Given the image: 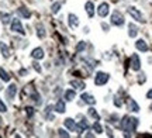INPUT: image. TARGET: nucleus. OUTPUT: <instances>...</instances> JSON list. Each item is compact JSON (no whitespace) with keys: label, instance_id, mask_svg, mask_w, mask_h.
<instances>
[{"label":"nucleus","instance_id":"nucleus-1","mask_svg":"<svg viewBox=\"0 0 152 138\" xmlns=\"http://www.w3.org/2000/svg\"><path fill=\"white\" fill-rule=\"evenodd\" d=\"M138 127V118L135 117H130V116H124L121 120V128L124 130L125 133H132L135 131Z\"/></svg>","mask_w":152,"mask_h":138},{"label":"nucleus","instance_id":"nucleus-2","mask_svg":"<svg viewBox=\"0 0 152 138\" xmlns=\"http://www.w3.org/2000/svg\"><path fill=\"white\" fill-rule=\"evenodd\" d=\"M109 79H110L109 73H106V72H97L96 76H94V83L97 86H103V85H106V83L109 82Z\"/></svg>","mask_w":152,"mask_h":138},{"label":"nucleus","instance_id":"nucleus-3","mask_svg":"<svg viewBox=\"0 0 152 138\" xmlns=\"http://www.w3.org/2000/svg\"><path fill=\"white\" fill-rule=\"evenodd\" d=\"M128 14L138 23H145V18L142 16V13L138 9H135V7H128Z\"/></svg>","mask_w":152,"mask_h":138},{"label":"nucleus","instance_id":"nucleus-4","mask_svg":"<svg viewBox=\"0 0 152 138\" xmlns=\"http://www.w3.org/2000/svg\"><path fill=\"white\" fill-rule=\"evenodd\" d=\"M11 31L21 34V35H24V34H26V31H24V27H23L21 21H20L18 18H13V20H11Z\"/></svg>","mask_w":152,"mask_h":138},{"label":"nucleus","instance_id":"nucleus-5","mask_svg":"<svg viewBox=\"0 0 152 138\" xmlns=\"http://www.w3.org/2000/svg\"><path fill=\"white\" fill-rule=\"evenodd\" d=\"M124 23H125L124 16H123L120 11H114L113 14H111V24H114V26L120 27V26H123Z\"/></svg>","mask_w":152,"mask_h":138},{"label":"nucleus","instance_id":"nucleus-6","mask_svg":"<svg viewBox=\"0 0 152 138\" xmlns=\"http://www.w3.org/2000/svg\"><path fill=\"white\" fill-rule=\"evenodd\" d=\"M131 69L132 71H140L141 69V59H140V56L137 54L131 56Z\"/></svg>","mask_w":152,"mask_h":138},{"label":"nucleus","instance_id":"nucleus-7","mask_svg":"<svg viewBox=\"0 0 152 138\" xmlns=\"http://www.w3.org/2000/svg\"><path fill=\"white\" fill-rule=\"evenodd\" d=\"M16 93H17V86L14 85V83H11L10 86L7 88V90H6V96H7V99L13 100L14 97H16Z\"/></svg>","mask_w":152,"mask_h":138},{"label":"nucleus","instance_id":"nucleus-8","mask_svg":"<svg viewBox=\"0 0 152 138\" xmlns=\"http://www.w3.org/2000/svg\"><path fill=\"white\" fill-rule=\"evenodd\" d=\"M109 11H110V7L107 3H102V4L99 6V9H97V14L100 17H106L107 14H109Z\"/></svg>","mask_w":152,"mask_h":138},{"label":"nucleus","instance_id":"nucleus-9","mask_svg":"<svg viewBox=\"0 0 152 138\" xmlns=\"http://www.w3.org/2000/svg\"><path fill=\"white\" fill-rule=\"evenodd\" d=\"M127 107L130 111H134V113H138L140 111V106L134 99H127Z\"/></svg>","mask_w":152,"mask_h":138},{"label":"nucleus","instance_id":"nucleus-10","mask_svg":"<svg viewBox=\"0 0 152 138\" xmlns=\"http://www.w3.org/2000/svg\"><path fill=\"white\" fill-rule=\"evenodd\" d=\"M31 56H33L34 59H42L44 56H45V54H44V50L42 48H39V47H38V48H34L33 51H31Z\"/></svg>","mask_w":152,"mask_h":138},{"label":"nucleus","instance_id":"nucleus-11","mask_svg":"<svg viewBox=\"0 0 152 138\" xmlns=\"http://www.w3.org/2000/svg\"><path fill=\"white\" fill-rule=\"evenodd\" d=\"M135 48L138 51H141V52H147L148 51V44L144 41V39H138L135 42Z\"/></svg>","mask_w":152,"mask_h":138},{"label":"nucleus","instance_id":"nucleus-12","mask_svg":"<svg viewBox=\"0 0 152 138\" xmlns=\"http://www.w3.org/2000/svg\"><path fill=\"white\" fill-rule=\"evenodd\" d=\"M85 10H86L87 16L92 18L94 16V4H93L92 1H86V4H85Z\"/></svg>","mask_w":152,"mask_h":138},{"label":"nucleus","instance_id":"nucleus-13","mask_svg":"<svg viewBox=\"0 0 152 138\" xmlns=\"http://www.w3.org/2000/svg\"><path fill=\"white\" fill-rule=\"evenodd\" d=\"M82 99H83L85 103H87V104H90V106L96 104V99L93 97L92 94H89V93H83L82 94Z\"/></svg>","mask_w":152,"mask_h":138},{"label":"nucleus","instance_id":"nucleus-14","mask_svg":"<svg viewBox=\"0 0 152 138\" xmlns=\"http://www.w3.org/2000/svg\"><path fill=\"white\" fill-rule=\"evenodd\" d=\"M68 20H69V26H71L72 28L79 27V18H77V16H75V14H69V16H68Z\"/></svg>","mask_w":152,"mask_h":138},{"label":"nucleus","instance_id":"nucleus-15","mask_svg":"<svg viewBox=\"0 0 152 138\" xmlns=\"http://www.w3.org/2000/svg\"><path fill=\"white\" fill-rule=\"evenodd\" d=\"M55 111H56V113H65L66 111V106H65V101H64V100H58V101H56Z\"/></svg>","mask_w":152,"mask_h":138},{"label":"nucleus","instance_id":"nucleus-16","mask_svg":"<svg viewBox=\"0 0 152 138\" xmlns=\"http://www.w3.org/2000/svg\"><path fill=\"white\" fill-rule=\"evenodd\" d=\"M87 128H89V124H87L86 120H82V121H79V124H76V131L79 134L83 133V131L87 130Z\"/></svg>","mask_w":152,"mask_h":138},{"label":"nucleus","instance_id":"nucleus-17","mask_svg":"<svg viewBox=\"0 0 152 138\" xmlns=\"http://www.w3.org/2000/svg\"><path fill=\"white\" fill-rule=\"evenodd\" d=\"M64 126H65L68 130H71V131H76V123L72 120V118H66L65 121H64Z\"/></svg>","mask_w":152,"mask_h":138},{"label":"nucleus","instance_id":"nucleus-18","mask_svg":"<svg viewBox=\"0 0 152 138\" xmlns=\"http://www.w3.org/2000/svg\"><path fill=\"white\" fill-rule=\"evenodd\" d=\"M18 14L21 17H24V18H30L31 17V13H30V10H28L27 7H24V6H21V7H18Z\"/></svg>","mask_w":152,"mask_h":138},{"label":"nucleus","instance_id":"nucleus-19","mask_svg":"<svg viewBox=\"0 0 152 138\" xmlns=\"http://www.w3.org/2000/svg\"><path fill=\"white\" fill-rule=\"evenodd\" d=\"M71 85L73 86L75 89H77V90H83V89L86 88V85H85V82H82V80H71Z\"/></svg>","mask_w":152,"mask_h":138},{"label":"nucleus","instance_id":"nucleus-20","mask_svg":"<svg viewBox=\"0 0 152 138\" xmlns=\"http://www.w3.org/2000/svg\"><path fill=\"white\" fill-rule=\"evenodd\" d=\"M137 34H138V28L131 23V24H128V35H130L131 38H135Z\"/></svg>","mask_w":152,"mask_h":138},{"label":"nucleus","instance_id":"nucleus-21","mask_svg":"<svg viewBox=\"0 0 152 138\" xmlns=\"http://www.w3.org/2000/svg\"><path fill=\"white\" fill-rule=\"evenodd\" d=\"M75 96H76V93H75V90H65V94H64V97H65V100L66 101H72V100L75 99Z\"/></svg>","mask_w":152,"mask_h":138},{"label":"nucleus","instance_id":"nucleus-22","mask_svg":"<svg viewBox=\"0 0 152 138\" xmlns=\"http://www.w3.org/2000/svg\"><path fill=\"white\" fill-rule=\"evenodd\" d=\"M0 50H1V54L4 58H9L10 56V50H9V47L4 44V42H0Z\"/></svg>","mask_w":152,"mask_h":138},{"label":"nucleus","instance_id":"nucleus-23","mask_svg":"<svg viewBox=\"0 0 152 138\" xmlns=\"http://www.w3.org/2000/svg\"><path fill=\"white\" fill-rule=\"evenodd\" d=\"M0 18H1V23L3 24H9L11 21V16L9 13H0Z\"/></svg>","mask_w":152,"mask_h":138},{"label":"nucleus","instance_id":"nucleus-24","mask_svg":"<svg viewBox=\"0 0 152 138\" xmlns=\"http://www.w3.org/2000/svg\"><path fill=\"white\" fill-rule=\"evenodd\" d=\"M87 114H89L90 117H93V118H94L96 121H99V120H100V116L97 114V111H96V109H93V107H90V109L87 110Z\"/></svg>","mask_w":152,"mask_h":138},{"label":"nucleus","instance_id":"nucleus-25","mask_svg":"<svg viewBox=\"0 0 152 138\" xmlns=\"http://www.w3.org/2000/svg\"><path fill=\"white\" fill-rule=\"evenodd\" d=\"M0 79L4 80V82H9V80H10V75H9L3 68H0Z\"/></svg>","mask_w":152,"mask_h":138},{"label":"nucleus","instance_id":"nucleus-26","mask_svg":"<svg viewBox=\"0 0 152 138\" xmlns=\"http://www.w3.org/2000/svg\"><path fill=\"white\" fill-rule=\"evenodd\" d=\"M37 31H38V38H45V35H47V33H45V28L41 26V24H38L37 26Z\"/></svg>","mask_w":152,"mask_h":138},{"label":"nucleus","instance_id":"nucleus-27","mask_svg":"<svg viewBox=\"0 0 152 138\" xmlns=\"http://www.w3.org/2000/svg\"><path fill=\"white\" fill-rule=\"evenodd\" d=\"M86 50V42L85 41H80L79 44L76 45V52H82V51Z\"/></svg>","mask_w":152,"mask_h":138},{"label":"nucleus","instance_id":"nucleus-28","mask_svg":"<svg viewBox=\"0 0 152 138\" xmlns=\"http://www.w3.org/2000/svg\"><path fill=\"white\" fill-rule=\"evenodd\" d=\"M93 130H94V131H96L97 134H102V133H103V127L100 126V123H99V121H96L94 124H93Z\"/></svg>","mask_w":152,"mask_h":138},{"label":"nucleus","instance_id":"nucleus-29","mask_svg":"<svg viewBox=\"0 0 152 138\" xmlns=\"http://www.w3.org/2000/svg\"><path fill=\"white\" fill-rule=\"evenodd\" d=\"M59 9H61V3H58V1H56V3H54V4H52V11H54V13H58V11H59Z\"/></svg>","mask_w":152,"mask_h":138},{"label":"nucleus","instance_id":"nucleus-30","mask_svg":"<svg viewBox=\"0 0 152 138\" xmlns=\"http://www.w3.org/2000/svg\"><path fill=\"white\" fill-rule=\"evenodd\" d=\"M114 104L117 106V107H121V104H123V101L120 100L118 96H115V97H114Z\"/></svg>","mask_w":152,"mask_h":138},{"label":"nucleus","instance_id":"nucleus-31","mask_svg":"<svg viewBox=\"0 0 152 138\" xmlns=\"http://www.w3.org/2000/svg\"><path fill=\"white\" fill-rule=\"evenodd\" d=\"M0 111H1V113H6V111H7V107H6V104L3 103L1 99H0Z\"/></svg>","mask_w":152,"mask_h":138},{"label":"nucleus","instance_id":"nucleus-32","mask_svg":"<svg viewBox=\"0 0 152 138\" xmlns=\"http://www.w3.org/2000/svg\"><path fill=\"white\" fill-rule=\"evenodd\" d=\"M58 135H59V137H69V134L66 133L65 130H59V131H58Z\"/></svg>","mask_w":152,"mask_h":138},{"label":"nucleus","instance_id":"nucleus-33","mask_svg":"<svg viewBox=\"0 0 152 138\" xmlns=\"http://www.w3.org/2000/svg\"><path fill=\"white\" fill-rule=\"evenodd\" d=\"M33 66H34V69H35L37 72H41V66H39V64H38V62H34Z\"/></svg>","mask_w":152,"mask_h":138},{"label":"nucleus","instance_id":"nucleus-34","mask_svg":"<svg viewBox=\"0 0 152 138\" xmlns=\"http://www.w3.org/2000/svg\"><path fill=\"white\" fill-rule=\"evenodd\" d=\"M147 99L152 100V89H151V90H148V93H147Z\"/></svg>","mask_w":152,"mask_h":138},{"label":"nucleus","instance_id":"nucleus-35","mask_svg":"<svg viewBox=\"0 0 152 138\" xmlns=\"http://www.w3.org/2000/svg\"><path fill=\"white\" fill-rule=\"evenodd\" d=\"M142 82H145V75H144V73L140 75V83H142Z\"/></svg>","mask_w":152,"mask_h":138},{"label":"nucleus","instance_id":"nucleus-36","mask_svg":"<svg viewBox=\"0 0 152 138\" xmlns=\"http://www.w3.org/2000/svg\"><path fill=\"white\" fill-rule=\"evenodd\" d=\"M34 109H31V107H27V113H28V114H31V116H33V114H34Z\"/></svg>","mask_w":152,"mask_h":138},{"label":"nucleus","instance_id":"nucleus-37","mask_svg":"<svg viewBox=\"0 0 152 138\" xmlns=\"http://www.w3.org/2000/svg\"><path fill=\"white\" fill-rule=\"evenodd\" d=\"M102 27H103L104 30H109V26H107V24H102Z\"/></svg>","mask_w":152,"mask_h":138},{"label":"nucleus","instance_id":"nucleus-38","mask_svg":"<svg viewBox=\"0 0 152 138\" xmlns=\"http://www.w3.org/2000/svg\"><path fill=\"white\" fill-rule=\"evenodd\" d=\"M1 124H3V120H1V117H0V126H1Z\"/></svg>","mask_w":152,"mask_h":138},{"label":"nucleus","instance_id":"nucleus-39","mask_svg":"<svg viewBox=\"0 0 152 138\" xmlns=\"http://www.w3.org/2000/svg\"><path fill=\"white\" fill-rule=\"evenodd\" d=\"M151 110H152V106H151Z\"/></svg>","mask_w":152,"mask_h":138},{"label":"nucleus","instance_id":"nucleus-40","mask_svg":"<svg viewBox=\"0 0 152 138\" xmlns=\"http://www.w3.org/2000/svg\"><path fill=\"white\" fill-rule=\"evenodd\" d=\"M0 90H1V88H0Z\"/></svg>","mask_w":152,"mask_h":138}]
</instances>
